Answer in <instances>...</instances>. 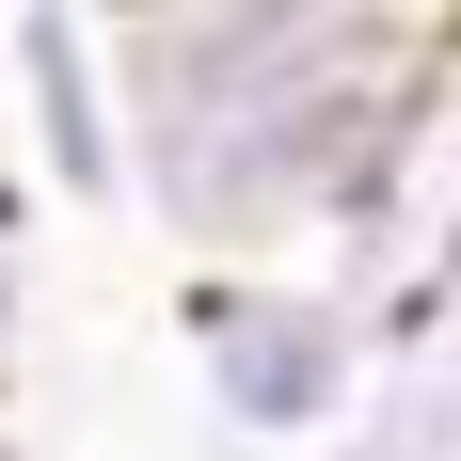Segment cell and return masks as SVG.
<instances>
[{"mask_svg": "<svg viewBox=\"0 0 461 461\" xmlns=\"http://www.w3.org/2000/svg\"><path fill=\"white\" fill-rule=\"evenodd\" d=\"M128 207L176 271H303L350 239L461 0H95Z\"/></svg>", "mask_w": 461, "mask_h": 461, "instance_id": "cell-1", "label": "cell"}, {"mask_svg": "<svg viewBox=\"0 0 461 461\" xmlns=\"http://www.w3.org/2000/svg\"><path fill=\"white\" fill-rule=\"evenodd\" d=\"M176 366L207 398L223 461H319L350 429V398L382 382V303L303 271H176Z\"/></svg>", "mask_w": 461, "mask_h": 461, "instance_id": "cell-2", "label": "cell"}, {"mask_svg": "<svg viewBox=\"0 0 461 461\" xmlns=\"http://www.w3.org/2000/svg\"><path fill=\"white\" fill-rule=\"evenodd\" d=\"M0 159L48 207H128V128H112L95 0H0Z\"/></svg>", "mask_w": 461, "mask_h": 461, "instance_id": "cell-3", "label": "cell"}, {"mask_svg": "<svg viewBox=\"0 0 461 461\" xmlns=\"http://www.w3.org/2000/svg\"><path fill=\"white\" fill-rule=\"evenodd\" d=\"M16 255H32V191L0 176V398H16V334H32V271Z\"/></svg>", "mask_w": 461, "mask_h": 461, "instance_id": "cell-4", "label": "cell"}]
</instances>
